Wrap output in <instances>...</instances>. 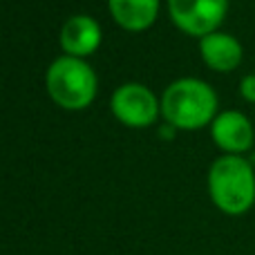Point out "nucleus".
Masks as SVG:
<instances>
[{
    "instance_id": "obj_1",
    "label": "nucleus",
    "mask_w": 255,
    "mask_h": 255,
    "mask_svg": "<svg viewBox=\"0 0 255 255\" xmlns=\"http://www.w3.org/2000/svg\"><path fill=\"white\" fill-rule=\"evenodd\" d=\"M211 197L229 215H242L255 202V172L251 161L238 154L220 157L208 172Z\"/></svg>"
},
{
    "instance_id": "obj_2",
    "label": "nucleus",
    "mask_w": 255,
    "mask_h": 255,
    "mask_svg": "<svg viewBox=\"0 0 255 255\" xmlns=\"http://www.w3.org/2000/svg\"><path fill=\"white\" fill-rule=\"evenodd\" d=\"M163 115L172 126L199 128L215 115L217 99L211 85L199 79H179L163 92Z\"/></svg>"
},
{
    "instance_id": "obj_3",
    "label": "nucleus",
    "mask_w": 255,
    "mask_h": 255,
    "mask_svg": "<svg viewBox=\"0 0 255 255\" xmlns=\"http://www.w3.org/2000/svg\"><path fill=\"white\" fill-rule=\"evenodd\" d=\"M47 90L63 108H83L92 101L97 79L90 65L74 56H63L49 65Z\"/></svg>"
},
{
    "instance_id": "obj_4",
    "label": "nucleus",
    "mask_w": 255,
    "mask_h": 255,
    "mask_svg": "<svg viewBox=\"0 0 255 255\" xmlns=\"http://www.w3.org/2000/svg\"><path fill=\"white\" fill-rule=\"evenodd\" d=\"M229 0H168L175 22L188 34H213L226 13Z\"/></svg>"
},
{
    "instance_id": "obj_5",
    "label": "nucleus",
    "mask_w": 255,
    "mask_h": 255,
    "mask_svg": "<svg viewBox=\"0 0 255 255\" xmlns=\"http://www.w3.org/2000/svg\"><path fill=\"white\" fill-rule=\"evenodd\" d=\"M112 110L130 126H148L157 115V101L152 92L139 83L121 85L112 97Z\"/></svg>"
},
{
    "instance_id": "obj_6",
    "label": "nucleus",
    "mask_w": 255,
    "mask_h": 255,
    "mask_svg": "<svg viewBox=\"0 0 255 255\" xmlns=\"http://www.w3.org/2000/svg\"><path fill=\"white\" fill-rule=\"evenodd\" d=\"M213 139L217 145H222L229 152H242V150L251 148L253 143V128L251 121L242 115V112H222L215 121H213Z\"/></svg>"
},
{
    "instance_id": "obj_7",
    "label": "nucleus",
    "mask_w": 255,
    "mask_h": 255,
    "mask_svg": "<svg viewBox=\"0 0 255 255\" xmlns=\"http://www.w3.org/2000/svg\"><path fill=\"white\" fill-rule=\"evenodd\" d=\"M202 56L211 67L229 72L242 61V45L233 36L213 31V34L202 36Z\"/></svg>"
},
{
    "instance_id": "obj_8",
    "label": "nucleus",
    "mask_w": 255,
    "mask_h": 255,
    "mask_svg": "<svg viewBox=\"0 0 255 255\" xmlns=\"http://www.w3.org/2000/svg\"><path fill=\"white\" fill-rule=\"evenodd\" d=\"M99 40H101V29H99L97 20L90 16H72L70 20L63 25L61 43H63V47L72 54L94 52Z\"/></svg>"
},
{
    "instance_id": "obj_9",
    "label": "nucleus",
    "mask_w": 255,
    "mask_h": 255,
    "mask_svg": "<svg viewBox=\"0 0 255 255\" xmlns=\"http://www.w3.org/2000/svg\"><path fill=\"white\" fill-rule=\"evenodd\" d=\"M159 0H110L115 18L128 29H141L150 25L157 13Z\"/></svg>"
},
{
    "instance_id": "obj_10",
    "label": "nucleus",
    "mask_w": 255,
    "mask_h": 255,
    "mask_svg": "<svg viewBox=\"0 0 255 255\" xmlns=\"http://www.w3.org/2000/svg\"><path fill=\"white\" fill-rule=\"evenodd\" d=\"M240 90H242V97L249 99V101L255 103V74H249L242 79V85H240Z\"/></svg>"
},
{
    "instance_id": "obj_11",
    "label": "nucleus",
    "mask_w": 255,
    "mask_h": 255,
    "mask_svg": "<svg viewBox=\"0 0 255 255\" xmlns=\"http://www.w3.org/2000/svg\"><path fill=\"white\" fill-rule=\"evenodd\" d=\"M161 134H163V136H170V134H172V128H170V126H163V128H161Z\"/></svg>"
}]
</instances>
